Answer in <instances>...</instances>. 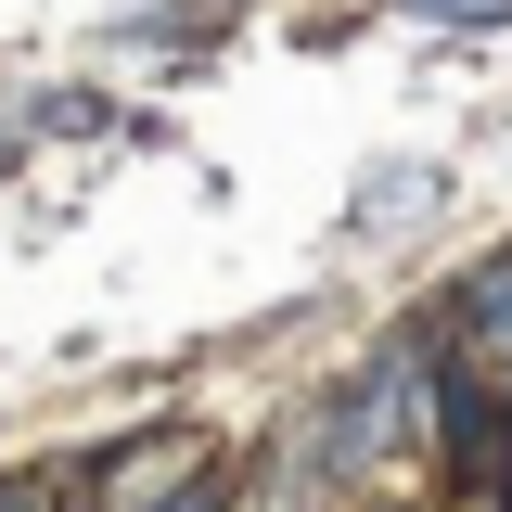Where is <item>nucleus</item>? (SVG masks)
Here are the masks:
<instances>
[{"mask_svg": "<svg viewBox=\"0 0 512 512\" xmlns=\"http://www.w3.org/2000/svg\"><path fill=\"white\" fill-rule=\"evenodd\" d=\"M423 372H436V359H423V333H410V346H384L372 372H359L346 397H333V436H320V461H333V474H359V461H384V436L410 423V397H423Z\"/></svg>", "mask_w": 512, "mask_h": 512, "instance_id": "f257e3e1", "label": "nucleus"}, {"mask_svg": "<svg viewBox=\"0 0 512 512\" xmlns=\"http://www.w3.org/2000/svg\"><path fill=\"white\" fill-rule=\"evenodd\" d=\"M448 372H474V384H512V244L448 295Z\"/></svg>", "mask_w": 512, "mask_h": 512, "instance_id": "f03ea898", "label": "nucleus"}, {"mask_svg": "<svg viewBox=\"0 0 512 512\" xmlns=\"http://www.w3.org/2000/svg\"><path fill=\"white\" fill-rule=\"evenodd\" d=\"M423 192H436L423 167H384V180L359 192V205H372V231H410V205H423Z\"/></svg>", "mask_w": 512, "mask_h": 512, "instance_id": "7ed1b4c3", "label": "nucleus"}, {"mask_svg": "<svg viewBox=\"0 0 512 512\" xmlns=\"http://www.w3.org/2000/svg\"><path fill=\"white\" fill-rule=\"evenodd\" d=\"M397 13H423V26H500L512 0H397Z\"/></svg>", "mask_w": 512, "mask_h": 512, "instance_id": "20e7f679", "label": "nucleus"}]
</instances>
